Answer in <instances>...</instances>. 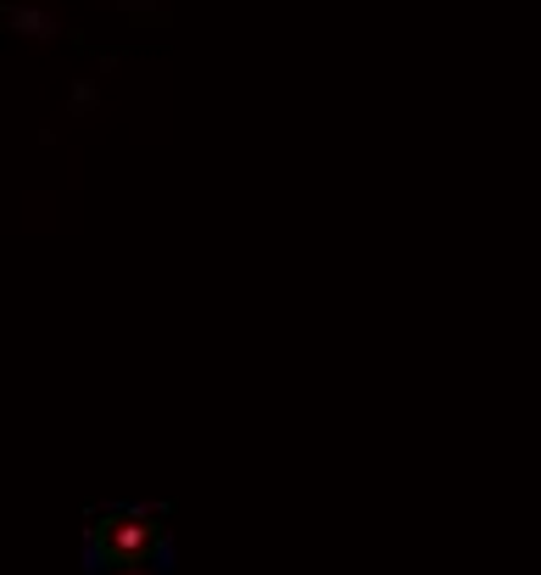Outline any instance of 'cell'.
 I'll return each mask as SVG.
<instances>
[{
  "label": "cell",
  "mask_w": 541,
  "mask_h": 575,
  "mask_svg": "<svg viewBox=\"0 0 541 575\" xmlns=\"http://www.w3.org/2000/svg\"><path fill=\"white\" fill-rule=\"evenodd\" d=\"M7 28L23 34V39H34V45H45V39L62 34V23H57L51 7H12V12H7Z\"/></svg>",
  "instance_id": "obj_1"
},
{
  "label": "cell",
  "mask_w": 541,
  "mask_h": 575,
  "mask_svg": "<svg viewBox=\"0 0 541 575\" xmlns=\"http://www.w3.org/2000/svg\"><path fill=\"white\" fill-rule=\"evenodd\" d=\"M95 101H101V84H95V79H79L73 95H68V112L84 118V112H95Z\"/></svg>",
  "instance_id": "obj_2"
},
{
  "label": "cell",
  "mask_w": 541,
  "mask_h": 575,
  "mask_svg": "<svg viewBox=\"0 0 541 575\" xmlns=\"http://www.w3.org/2000/svg\"><path fill=\"white\" fill-rule=\"evenodd\" d=\"M118 12L140 23V17H152V12H157V0H118Z\"/></svg>",
  "instance_id": "obj_3"
},
{
  "label": "cell",
  "mask_w": 541,
  "mask_h": 575,
  "mask_svg": "<svg viewBox=\"0 0 541 575\" xmlns=\"http://www.w3.org/2000/svg\"><path fill=\"white\" fill-rule=\"evenodd\" d=\"M173 553H179V548H173V537H163V542H157V553H152V564L168 575V570H173Z\"/></svg>",
  "instance_id": "obj_4"
}]
</instances>
